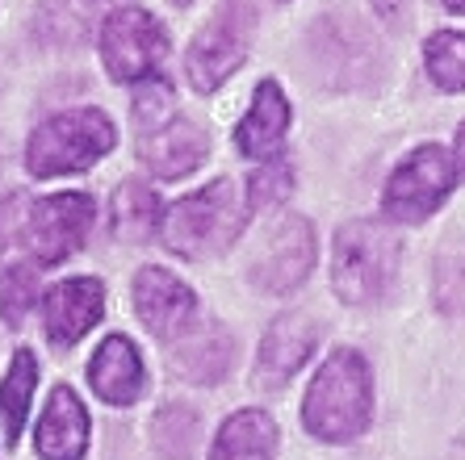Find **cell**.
<instances>
[{"mask_svg": "<svg viewBox=\"0 0 465 460\" xmlns=\"http://www.w3.org/2000/svg\"><path fill=\"white\" fill-rule=\"evenodd\" d=\"M252 210L248 201H239L235 181H210L202 189H193L189 197L173 201L163 210L160 222V243L181 259H218L223 251L235 247V239L243 235Z\"/></svg>", "mask_w": 465, "mask_h": 460, "instance_id": "3957f363", "label": "cell"}, {"mask_svg": "<svg viewBox=\"0 0 465 460\" xmlns=\"http://www.w3.org/2000/svg\"><path fill=\"white\" fill-rule=\"evenodd\" d=\"M97 205L88 193H51V197H30L25 210V235H22V259H34L38 268L64 264L67 256H76L88 243Z\"/></svg>", "mask_w": 465, "mask_h": 460, "instance_id": "ba28073f", "label": "cell"}, {"mask_svg": "<svg viewBox=\"0 0 465 460\" xmlns=\"http://www.w3.org/2000/svg\"><path fill=\"white\" fill-rule=\"evenodd\" d=\"M118 147V126L105 109L80 105L59 109L51 118L34 126L25 142V171L34 181H54V176H76L101 163L109 151Z\"/></svg>", "mask_w": 465, "mask_h": 460, "instance_id": "5b68a950", "label": "cell"}, {"mask_svg": "<svg viewBox=\"0 0 465 460\" xmlns=\"http://www.w3.org/2000/svg\"><path fill=\"white\" fill-rule=\"evenodd\" d=\"M38 272H43V268L34 264V259H9V264H0V318L9 322V327H22L34 306H43Z\"/></svg>", "mask_w": 465, "mask_h": 460, "instance_id": "7402d4cb", "label": "cell"}, {"mask_svg": "<svg viewBox=\"0 0 465 460\" xmlns=\"http://www.w3.org/2000/svg\"><path fill=\"white\" fill-rule=\"evenodd\" d=\"M319 347V327H314L311 314L290 310L282 318L269 322V331L256 347V373H252V386L260 389H285L293 377L306 368V360Z\"/></svg>", "mask_w": 465, "mask_h": 460, "instance_id": "7c38bea8", "label": "cell"}, {"mask_svg": "<svg viewBox=\"0 0 465 460\" xmlns=\"http://www.w3.org/2000/svg\"><path fill=\"white\" fill-rule=\"evenodd\" d=\"M453 160H457V168H461V181H465V122L457 126V134H453Z\"/></svg>", "mask_w": 465, "mask_h": 460, "instance_id": "4316f807", "label": "cell"}, {"mask_svg": "<svg viewBox=\"0 0 465 460\" xmlns=\"http://www.w3.org/2000/svg\"><path fill=\"white\" fill-rule=\"evenodd\" d=\"M314 259H319L314 226L302 214H282L264 230L256 251H252L248 280L269 298H290L311 280Z\"/></svg>", "mask_w": 465, "mask_h": 460, "instance_id": "9c48e42d", "label": "cell"}, {"mask_svg": "<svg viewBox=\"0 0 465 460\" xmlns=\"http://www.w3.org/2000/svg\"><path fill=\"white\" fill-rule=\"evenodd\" d=\"M423 67L440 93H465V30H436L423 43Z\"/></svg>", "mask_w": 465, "mask_h": 460, "instance_id": "603a6c76", "label": "cell"}, {"mask_svg": "<svg viewBox=\"0 0 465 460\" xmlns=\"http://www.w3.org/2000/svg\"><path fill=\"white\" fill-rule=\"evenodd\" d=\"M402 264V239L378 218H352L331 239V289L344 306H373Z\"/></svg>", "mask_w": 465, "mask_h": 460, "instance_id": "277c9868", "label": "cell"}, {"mask_svg": "<svg viewBox=\"0 0 465 460\" xmlns=\"http://www.w3.org/2000/svg\"><path fill=\"white\" fill-rule=\"evenodd\" d=\"M293 126V105L285 97V88L277 80H260L252 93V105L243 109V118L235 122V151L252 163H269L285 155Z\"/></svg>", "mask_w": 465, "mask_h": 460, "instance_id": "4fadbf2b", "label": "cell"}, {"mask_svg": "<svg viewBox=\"0 0 465 460\" xmlns=\"http://www.w3.org/2000/svg\"><path fill=\"white\" fill-rule=\"evenodd\" d=\"M373 9H378L381 17H386V22L394 25V22H402V17H407V9H411V0H373Z\"/></svg>", "mask_w": 465, "mask_h": 460, "instance_id": "484cf974", "label": "cell"}, {"mask_svg": "<svg viewBox=\"0 0 465 460\" xmlns=\"http://www.w3.org/2000/svg\"><path fill=\"white\" fill-rule=\"evenodd\" d=\"M197 436H202V415L184 402H168L152 415V448L160 460H193Z\"/></svg>", "mask_w": 465, "mask_h": 460, "instance_id": "44dd1931", "label": "cell"}, {"mask_svg": "<svg viewBox=\"0 0 465 460\" xmlns=\"http://www.w3.org/2000/svg\"><path fill=\"white\" fill-rule=\"evenodd\" d=\"M163 205L147 181H122L109 197V235L118 243H147L160 235Z\"/></svg>", "mask_w": 465, "mask_h": 460, "instance_id": "d6986e66", "label": "cell"}, {"mask_svg": "<svg viewBox=\"0 0 465 460\" xmlns=\"http://www.w3.org/2000/svg\"><path fill=\"white\" fill-rule=\"evenodd\" d=\"M105 318V285L97 277H67L43 293V327L54 347H76Z\"/></svg>", "mask_w": 465, "mask_h": 460, "instance_id": "5bb4252c", "label": "cell"}, {"mask_svg": "<svg viewBox=\"0 0 465 460\" xmlns=\"http://www.w3.org/2000/svg\"><path fill=\"white\" fill-rule=\"evenodd\" d=\"M293 193V168L282 160H269V163H256L248 176V210L260 214V210H272V205H282L285 197Z\"/></svg>", "mask_w": 465, "mask_h": 460, "instance_id": "cb8c5ba5", "label": "cell"}, {"mask_svg": "<svg viewBox=\"0 0 465 460\" xmlns=\"http://www.w3.org/2000/svg\"><path fill=\"white\" fill-rule=\"evenodd\" d=\"M88 444H93L88 406L72 386H54L34 427V452L43 460H84Z\"/></svg>", "mask_w": 465, "mask_h": 460, "instance_id": "9a60e30c", "label": "cell"}, {"mask_svg": "<svg viewBox=\"0 0 465 460\" xmlns=\"http://www.w3.org/2000/svg\"><path fill=\"white\" fill-rule=\"evenodd\" d=\"M176 381H189V386H218L227 381L231 364H235V335L223 327V322H202L189 335L173 343L168 352Z\"/></svg>", "mask_w": 465, "mask_h": 460, "instance_id": "e0dca14e", "label": "cell"}, {"mask_svg": "<svg viewBox=\"0 0 465 460\" xmlns=\"http://www.w3.org/2000/svg\"><path fill=\"white\" fill-rule=\"evenodd\" d=\"M130 298H134L139 322L163 343H176L181 335H189L197 327V293L189 280L176 277L173 268H139L134 285H130Z\"/></svg>", "mask_w": 465, "mask_h": 460, "instance_id": "8fae6325", "label": "cell"}, {"mask_svg": "<svg viewBox=\"0 0 465 460\" xmlns=\"http://www.w3.org/2000/svg\"><path fill=\"white\" fill-rule=\"evenodd\" d=\"M25 210H30V197L25 193L0 197V264H9L13 256H22Z\"/></svg>", "mask_w": 465, "mask_h": 460, "instance_id": "d4e9b609", "label": "cell"}, {"mask_svg": "<svg viewBox=\"0 0 465 460\" xmlns=\"http://www.w3.org/2000/svg\"><path fill=\"white\" fill-rule=\"evenodd\" d=\"M444 9L457 13V17H465V0H444Z\"/></svg>", "mask_w": 465, "mask_h": 460, "instance_id": "f1b7e54d", "label": "cell"}, {"mask_svg": "<svg viewBox=\"0 0 465 460\" xmlns=\"http://www.w3.org/2000/svg\"><path fill=\"white\" fill-rule=\"evenodd\" d=\"M34 389H38V356L30 347H17L9 360V373L0 377V436H5L9 448L22 444Z\"/></svg>", "mask_w": 465, "mask_h": 460, "instance_id": "ffe728a7", "label": "cell"}, {"mask_svg": "<svg viewBox=\"0 0 465 460\" xmlns=\"http://www.w3.org/2000/svg\"><path fill=\"white\" fill-rule=\"evenodd\" d=\"M173 5H181V9H184V5H193V0H173Z\"/></svg>", "mask_w": 465, "mask_h": 460, "instance_id": "f546056e", "label": "cell"}, {"mask_svg": "<svg viewBox=\"0 0 465 460\" xmlns=\"http://www.w3.org/2000/svg\"><path fill=\"white\" fill-rule=\"evenodd\" d=\"M373 423V368L357 347H336L314 368L302 397V427L319 444H352Z\"/></svg>", "mask_w": 465, "mask_h": 460, "instance_id": "7a4b0ae2", "label": "cell"}, {"mask_svg": "<svg viewBox=\"0 0 465 460\" xmlns=\"http://www.w3.org/2000/svg\"><path fill=\"white\" fill-rule=\"evenodd\" d=\"M168 25L143 5H114L97 25V51L105 75L114 84H143L160 75L163 59H168Z\"/></svg>", "mask_w": 465, "mask_h": 460, "instance_id": "8992f818", "label": "cell"}, {"mask_svg": "<svg viewBox=\"0 0 465 460\" xmlns=\"http://www.w3.org/2000/svg\"><path fill=\"white\" fill-rule=\"evenodd\" d=\"M457 181H461V168L453 160V147L423 142V147L407 151L399 168L386 176V184H381V214L402 226L428 222L453 197Z\"/></svg>", "mask_w": 465, "mask_h": 460, "instance_id": "52a82bcc", "label": "cell"}, {"mask_svg": "<svg viewBox=\"0 0 465 460\" xmlns=\"http://www.w3.org/2000/svg\"><path fill=\"white\" fill-rule=\"evenodd\" d=\"M130 126H134V155L155 181H181L210 155V134L176 109V93L163 75L134 84Z\"/></svg>", "mask_w": 465, "mask_h": 460, "instance_id": "6da1fadb", "label": "cell"}, {"mask_svg": "<svg viewBox=\"0 0 465 460\" xmlns=\"http://www.w3.org/2000/svg\"><path fill=\"white\" fill-rule=\"evenodd\" d=\"M84 13H97V9H114V5H122V0H76Z\"/></svg>", "mask_w": 465, "mask_h": 460, "instance_id": "83f0119b", "label": "cell"}, {"mask_svg": "<svg viewBox=\"0 0 465 460\" xmlns=\"http://www.w3.org/2000/svg\"><path fill=\"white\" fill-rule=\"evenodd\" d=\"M277 444H282V431L269 410L243 406L223 418V427L214 431L210 460H277Z\"/></svg>", "mask_w": 465, "mask_h": 460, "instance_id": "ac0fdd59", "label": "cell"}, {"mask_svg": "<svg viewBox=\"0 0 465 460\" xmlns=\"http://www.w3.org/2000/svg\"><path fill=\"white\" fill-rule=\"evenodd\" d=\"M88 389L105 402V406H134L147 389V368H143V352L130 335H105L97 343V352L88 360Z\"/></svg>", "mask_w": 465, "mask_h": 460, "instance_id": "2e32d148", "label": "cell"}, {"mask_svg": "<svg viewBox=\"0 0 465 460\" xmlns=\"http://www.w3.org/2000/svg\"><path fill=\"white\" fill-rule=\"evenodd\" d=\"M252 51V22L243 5H227L214 13V22H206L197 30V38L184 51V80L193 93L210 97L227 84L231 75L243 67Z\"/></svg>", "mask_w": 465, "mask_h": 460, "instance_id": "30bf717a", "label": "cell"}]
</instances>
